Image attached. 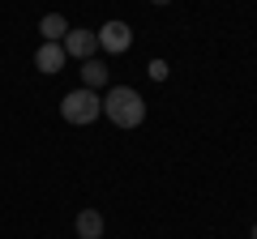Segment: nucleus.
Segmentation results:
<instances>
[{"label": "nucleus", "instance_id": "obj_11", "mask_svg": "<svg viewBox=\"0 0 257 239\" xmlns=\"http://www.w3.org/2000/svg\"><path fill=\"white\" fill-rule=\"evenodd\" d=\"M253 239H257V222H253Z\"/></svg>", "mask_w": 257, "mask_h": 239}, {"label": "nucleus", "instance_id": "obj_10", "mask_svg": "<svg viewBox=\"0 0 257 239\" xmlns=\"http://www.w3.org/2000/svg\"><path fill=\"white\" fill-rule=\"evenodd\" d=\"M150 4H172V0H150Z\"/></svg>", "mask_w": 257, "mask_h": 239}, {"label": "nucleus", "instance_id": "obj_1", "mask_svg": "<svg viewBox=\"0 0 257 239\" xmlns=\"http://www.w3.org/2000/svg\"><path fill=\"white\" fill-rule=\"evenodd\" d=\"M103 116L116 124V128H138L146 120V98H142L133 86H111L107 98H103Z\"/></svg>", "mask_w": 257, "mask_h": 239}, {"label": "nucleus", "instance_id": "obj_9", "mask_svg": "<svg viewBox=\"0 0 257 239\" xmlns=\"http://www.w3.org/2000/svg\"><path fill=\"white\" fill-rule=\"evenodd\" d=\"M150 77L155 82H167V60H150Z\"/></svg>", "mask_w": 257, "mask_h": 239}, {"label": "nucleus", "instance_id": "obj_2", "mask_svg": "<svg viewBox=\"0 0 257 239\" xmlns=\"http://www.w3.org/2000/svg\"><path fill=\"white\" fill-rule=\"evenodd\" d=\"M60 116L69 120V124H94V120L103 116V98L94 90H86V86H77V90H69L60 98Z\"/></svg>", "mask_w": 257, "mask_h": 239}, {"label": "nucleus", "instance_id": "obj_6", "mask_svg": "<svg viewBox=\"0 0 257 239\" xmlns=\"http://www.w3.org/2000/svg\"><path fill=\"white\" fill-rule=\"evenodd\" d=\"M39 34H43V43H60V38L69 34V22H64L60 13H43V18H39Z\"/></svg>", "mask_w": 257, "mask_h": 239}, {"label": "nucleus", "instance_id": "obj_8", "mask_svg": "<svg viewBox=\"0 0 257 239\" xmlns=\"http://www.w3.org/2000/svg\"><path fill=\"white\" fill-rule=\"evenodd\" d=\"M103 82H107V68H103L99 60H82V86L86 90H99Z\"/></svg>", "mask_w": 257, "mask_h": 239}, {"label": "nucleus", "instance_id": "obj_5", "mask_svg": "<svg viewBox=\"0 0 257 239\" xmlns=\"http://www.w3.org/2000/svg\"><path fill=\"white\" fill-rule=\"evenodd\" d=\"M64 60H69V56H64L60 43H39V52H35V68L39 73H60Z\"/></svg>", "mask_w": 257, "mask_h": 239}, {"label": "nucleus", "instance_id": "obj_7", "mask_svg": "<svg viewBox=\"0 0 257 239\" xmlns=\"http://www.w3.org/2000/svg\"><path fill=\"white\" fill-rule=\"evenodd\" d=\"M73 226H77V235H82V239H99L103 235V214L99 210H82Z\"/></svg>", "mask_w": 257, "mask_h": 239}, {"label": "nucleus", "instance_id": "obj_3", "mask_svg": "<svg viewBox=\"0 0 257 239\" xmlns=\"http://www.w3.org/2000/svg\"><path fill=\"white\" fill-rule=\"evenodd\" d=\"M94 34H99V47L111 52V56H124L128 47H133V30H128V22H103Z\"/></svg>", "mask_w": 257, "mask_h": 239}, {"label": "nucleus", "instance_id": "obj_4", "mask_svg": "<svg viewBox=\"0 0 257 239\" xmlns=\"http://www.w3.org/2000/svg\"><path fill=\"white\" fill-rule=\"evenodd\" d=\"M60 47H64V56H73V60H90L94 52H99V34L94 30H82V26H69V34L60 38Z\"/></svg>", "mask_w": 257, "mask_h": 239}]
</instances>
